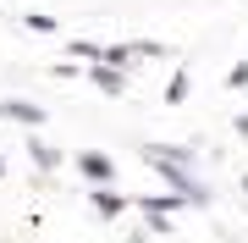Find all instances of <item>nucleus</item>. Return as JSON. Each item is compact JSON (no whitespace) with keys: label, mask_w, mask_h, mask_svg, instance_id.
<instances>
[{"label":"nucleus","mask_w":248,"mask_h":243,"mask_svg":"<svg viewBox=\"0 0 248 243\" xmlns=\"http://www.w3.org/2000/svg\"><path fill=\"white\" fill-rule=\"evenodd\" d=\"M149 166L160 171V182H166L171 194H182V205H193V210H210L215 205V194L193 177V166H166V161H149Z\"/></svg>","instance_id":"obj_1"},{"label":"nucleus","mask_w":248,"mask_h":243,"mask_svg":"<svg viewBox=\"0 0 248 243\" xmlns=\"http://www.w3.org/2000/svg\"><path fill=\"white\" fill-rule=\"evenodd\" d=\"M89 210L105 216V221H116L127 210V194H116V182H94V188H89Z\"/></svg>","instance_id":"obj_2"},{"label":"nucleus","mask_w":248,"mask_h":243,"mask_svg":"<svg viewBox=\"0 0 248 243\" xmlns=\"http://www.w3.org/2000/svg\"><path fill=\"white\" fill-rule=\"evenodd\" d=\"M0 122H17V127H45V105H33V99H0Z\"/></svg>","instance_id":"obj_3"},{"label":"nucleus","mask_w":248,"mask_h":243,"mask_svg":"<svg viewBox=\"0 0 248 243\" xmlns=\"http://www.w3.org/2000/svg\"><path fill=\"white\" fill-rule=\"evenodd\" d=\"M22 149H28V161H33L39 171H61V149H55L39 127H28V144H22Z\"/></svg>","instance_id":"obj_4"},{"label":"nucleus","mask_w":248,"mask_h":243,"mask_svg":"<svg viewBox=\"0 0 248 243\" xmlns=\"http://www.w3.org/2000/svg\"><path fill=\"white\" fill-rule=\"evenodd\" d=\"M83 78H89V83H94L99 94H127V72H122V66H105V61H89V66H83Z\"/></svg>","instance_id":"obj_5"},{"label":"nucleus","mask_w":248,"mask_h":243,"mask_svg":"<svg viewBox=\"0 0 248 243\" xmlns=\"http://www.w3.org/2000/svg\"><path fill=\"white\" fill-rule=\"evenodd\" d=\"M78 171H83L89 182H116V161H110L105 149H83V155H78Z\"/></svg>","instance_id":"obj_6"},{"label":"nucleus","mask_w":248,"mask_h":243,"mask_svg":"<svg viewBox=\"0 0 248 243\" xmlns=\"http://www.w3.org/2000/svg\"><path fill=\"white\" fill-rule=\"evenodd\" d=\"M127 210H160V216H171V210H182V194H138V199H127Z\"/></svg>","instance_id":"obj_7"},{"label":"nucleus","mask_w":248,"mask_h":243,"mask_svg":"<svg viewBox=\"0 0 248 243\" xmlns=\"http://www.w3.org/2000/svg\"><path fill=\"white\" fill-rule=\"evenodd\" d=\"M143 161H166V166H193L187 144H143Z\"/></svg>","instance_id":"obj_8"},{"label":"nucleus","mask_w":248,"mask_h":243,"mask_svg":"<svg viewBox=\"0 0 248 243\" xmlns=\"http://www.w3.org/2000/svg\"><path fill=\"white\" fill-rule=\"evenodd\" d=\"M133 45V61H160V55H171L166 39H127Z\"/></svg>","instance_id":"obj_9"},{"label":"nucleus","mask_w":248,"mask_h":243,"mask_svg":"<svg viewBox=\"0 0 248 243\" xmlns=\"http://www.w3.org/2000/svg\"><path fill=\"white\" fill-rule=\"evenodd\" d=\"M99 61H105V66H122V72H133V45H99Z\"/></svg>","instance_id":"obj_10"},{"label":"nucleus","mask_w":248,"mask_h":243,"mask_svg":"<svg viewBox=\"0 0 248 243\" xmlns=\"http://www.w3.org/2000/svg\"><path fill=\"white\" fill-rule=\"evenodd\" d=\"M17 22L28 28V33H61V22H55V17H45V11H22Z\"/></svg>","instance_id":"obj_11"},{"label":"nucleus","mask_w":248,"mask_h":243,"mask_svg":"<svg viewBox=\"0 0 248 243\" xmlns=\"http://www.w3.org/2000/svg\"><path fill=\"white\" fill-rule=\"evenodd\" d=\"M66 50L83 55V61H99V45H94V39H66Z\"/></svg>","instance_id":"obj_12"},{"label":"nucleus","mask_w":248,"mask_h":243,"mask_svg":"<svg viewBox=\"0 0 248 243\" xmlns=\"http://www.w3.org/2000/svg\"><path fill=\"white\" fill-rule=\"evenodd\" d=\"M143 221H149L155 238H171V216H160V210H143Z\"/></svg>","instance_id":"obj_13"},{"label":"nucleus","mask_w":248,"mask_h":243,"mask_svg":"<svg viewBox=\"0 0 248 243\" xmlns=\"http://www.w3.org/2000/svg\"><path fill=\"white\" fill-rule=\"evenodd\" d=\"M182 94H187V66H182V72L166 83V99H171V105H182Z\"/></svg>","instance_id":"obj_14"},{"label":"nucleus","mask_w":248,"mask_h":243,"mask_svg":"<svg viewBox=\"0 0 248 243\" xmlns=\"http://www.w3.org/2000/svg\"><path fill=\"white\" fill-rule=\"evenodd\" d=\"M226 89H248V61H237V66L226 72Z\"/></svg>","instance_id":"obj_15"},{"label":"nucleus","mask_w":248,"mask_h":243,"mask_svg":"<svg viewBox=\"0 0 248 243\" xmlns=\"http://www.w3.org/2000/svg\"><path fill=\"white\" fill-rule=\"evenodd\" d=\"M243 194H248V171H243Z\"/></svg>","instance_id":"obj_16"},{"label":"nucleus","mask_w":248,"mask_h":243,"mask_svg":"<svg viewBox=\"0 0 248 243\" xmlns=\"http://www.w3.org/2000/svg\"><path fill=\"white\" fill-rule=\"evenodd\" d=\"M0 171H6V161H0Z\"/></svg>","instance_id":"obj_17"}]
</instances>
